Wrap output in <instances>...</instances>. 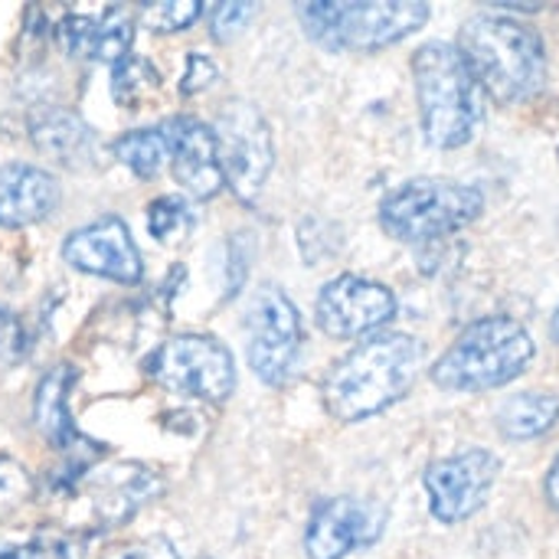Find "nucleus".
I'll use <instances>...</instances> for the list:
<instances>
[{
    "mask_svg": "<svg viewBox=\"0 0 559 559\" xmlns=\"http://www.w3.org/2000/svg\"><path fill=\"white\" fill-rule=\"evenodd\" d=\"M423 364V344L409 334H377L344 354L321 383L324 409L341 423H360L400 403Z\"/></svg>",
    "mask_w": 559,
    "mask_h": 559,
    "instance_id": "1",
    "label": "nucleus"
},
{
    "mask_svg": "<svg viewBox=\"0 0 559 559\" xmlns=\"http://www.w3.org/2000/svg\"><path fill=\"white\" fill-rule=\"evenodd\" d=\"M459 52L478 85L501 105H518L544 92L547 52L534 26L514 16L478 13L459 33Z\"/></svg>",
    "mask_w": 559,
    "mask_h": 559,
    "instance_id": "2",
    "label": "nucleus"
},
{
    "mask_svg": "<svg viewBox=\"0 0 559 559\" xmlns=\"http://www.w3.org/2000/svg\"><path fill=\"white\" fill-rule=\"evenodd\" d=\"M413 82L423 138L439 151L468 144L485 121V102L481 85L459 46L442 39L419 46L413 52Z\"/></svg>",
    "mask_w": 559,
    "mask_h": 559,
    "instance_id": "3",
    "label": "nucleus"
},
{
    "mask_svg": "<svg viewBox=\"0 0 559 559\" xmlns=\"http://www.w3.org/2000/svg\"><path fill=\"white\" fill-rule=\"evenodd\" d=\"M537 344L527 328L508 314L481 318L468 324L459 341L436 360L432 383L439 390H495L531 370Z\"/></svg>",
    "mask_w": 559,
    "mask_h": 559,
    "instance_id": "4",
    "label": "nucleus"
},
{
    "mask_svg": "<svg viewBox=\"0 0 559 559\" xmlns=\"http://www.w3.org/2000/svg\"><path fill=\"white\" fill-rule=\"evenodd\" d=\"M481 210V190L445 177H416L383 197L380 226L400 242H432L475 223Z\"/></svg>",
    "mask_w": 559,
    "mask_h": 559,
    "instance_id": "5",
    "label": "nucleus"
},
{
    "mask_svg": "<svg viewBox=\"0 0 559 559\" xmlns=\"http://www.w3.org/2000/svg\"><path fill=\"white\" fill-rule=\"evenodd\" d=\"M429 3H298L305 33L324 49H383L429 20Z\"/></svg>",
    "mask_w": 559,
    "mask_h": 559,
    "instance_id": "6",
    "label": "nucleus"
},
{
    "mask_svg": "<svg viewBox=\"0 0 559 559\" xmlns=\"http://www.w3.org/2000/svg\"><path fill=\"white\" fill-rule=\"evenodd\" d=\"M160 478L138 465V462H115V465H92L85 468L59 498H66L69 527L82 534H105L121 527L157 498Z\"/></svg>",
    "mask_w": 559,
    "mask_h": 559,
    "instance_id": "7",
    "label": "nucleus"
},
{
    "mask_svg": "<svg viewBox=\"0 0 559 559\" xmlns=\"http://www.w3.org/2000/svg\"><path fill=\"white\" fill-rule=\"evenodd\" d=\"M147 377L180 396L223 403L236 386L233 354L210 334H174L144 364Z\"/></svg>",
    "mask_w": 559,
    "mask_h": 559,
    "instance_id": "8",
    "label": "nucleus"
},
{
    "mask_svg": "<svg viewBox=\"0 0 559 559\" xmlns=\"http://www.w3.org/2000/svg\"><path fill=\"white\" fill-rule=\"evenodd\" d=\"M213 134H216L223 180L229 183L236 200L255 203L275 164L272 128L265 115L252 102L233 98L219 108Z\"/></svg>",
    "mask_w": 559,
    "mask_h": 559,
    "instance_id": "9",
    "label": "nucleus"
},
{
    "mask_svg": "<svg viewBox=\"0 0 559 559\" xmlns=\"http://www.w3.org/2000/svg\"><path fill=\"white\" fill-rule=\"evenodd\" d=\"M246 350L252 373L269 386H285L298 367L301 314L278 285H262L246 308Z\"/></svg>",
    "mask_w": 559,
    "mask_h": 559,
    "instance_id": "10",
    "label": "nucleus"
},
{
    "mask_svg": "<svg viewBox=\"0 0 559 559\" xmlns=\"http://www.w3.org/2000/svg\"><path fill=\"white\" fill-rule=\"evenodd\" d=\"M498 472L501 465L488 449H465L432 462L423 475L432 518L442 524H462L478 514L498 481Z\"/></svg>",
    "mask_w": 559,
    "mask_h": 559,
    "instance_id": "11",
    "label": "nucleus"
},
{
    "mask_svg": "<svg viewBox=\"0 0 559 559\" xmlns=\"http://www.w3.org/2000/svg\"><path fill=\"white\" fill-rule=\"evenodd\" d=\"M318 328L334 341L364 337L396 318V295L364 275H337L318 295Z\"/></svg>",
    "mask_w": 559,
    "mask_h": 559,
    "instance_id": "12",
    "label": "nucleus"
},
{
    "mask_svg": "<svg viewBox=\"0 0 559 559\" xmlns=\"http://www.w3.org/2000/svg\"><path fill=\"white\" fill-rule=\"evenodd\" d=\"M386 527V511L364 498H331L314 508L308 531H305V550L311 559H347L350 554L377 544Z\"/></svg>",
    "mask_w": 559,
    "mask_h": 559,
    "instance_id": "13",
    "label": "nucleus"
},
{
    "mask_svg": "<svg viewBox=\"0 0 559 559\" xmlns=\"http://www.w3.org/2000/svg\"><path fill=\"white\" fill-rule=\"evenodd\" d=\"M62 259L85 275H98V278L121 282V285H138L144 272L141 252L128 226L118 216H102L75 229L62 242Z\"/></svg>",
    "mask_w": 559,
    "mask_h": 559,
    "instance_id": "14",
    "label": "nucleus"
},
{
    "mask_svg": "<svg viewBox=\"0 0 559 559\" xmlns=\"http://www.w3.org/2000/svg\"><path fill=\"white\" fill-rule=\"evenodd\" d=\"M164 138L170 147L174 180L197 200H213L223 190V167L216 151V134L200 118L180 115L164 121Z\"/></svg>",
    "mask_w": 559,
    "mask_h": 559,
    "instance_id": "15",
    "label": "nucleus"
},
{
    "mask_svg": "<svg viewBox=\"0 0 559 559\" xmlns=\"http://www.w3.org/2000/svg\"><path fill=\"white\" fill-rule=\"evenodd\" d=\"M75 377H79V373H75V367H69V364L52 367V370L39 380V386H36L33 419H36V429L43 432V439H46L56 452L69 455V462H85V465H92V455H95L98 449L79 432L75 419L69 416V393H72V386H75Z\"/></svg>",
    "mask_w": 559,
    "mask_h": 559,
    "instance_id": "16",
    "label": "nucleus"
},
{
    "mask_svg": "<svg viewBox=\"0 0 559 559\" xmlns=\"http://www.w3.org/2000/svg\"><path fill=\"white\" fill-rule=\"evenodd\" d=\"M56 36L69 56H88L95 62H121L131 56V36L134 23L121 7L105 10L102 16L85 13H66L56 26Z\"/></svg>",
    "mask_w": 559,
    "mask_h": 559,
    "instance_id": "17",
    "label": "nucleus"
},
{
    "mask_svg": "<svg viewBox=\"0 0 559 559\" xmlns=\"http://www.w3.org/2000/svg\"><path fill=\"white\" fill-rule=\"evenodd\" d=\"M59 200L56 180L33 164L0 167V226L20 229L43 219Z\"/></svg>",
    "mask_w": 559,
    "mask_h": 559,
    "instance_id": "18",
    "label": "nucleus"
},
{
    "mask_svg": "<svg viewBox=\"0 0 559 559\" xmlns=\"http://www.w3.org/2000/svg\"><path fill=\"white\" fill-rule=\"evenodd\" d=\"M29 138L39 154H46L59 164H75L88 151L92 131L69 108H43L29 121Z\"/></svg>",
    "mask_w": 559,
    "mask_h": 559,
    "instance_id": "19",
    "label": "nucleus"
},
{
    "mask_svg": "<svg viewBox=\"0 0 559 559\" xmlns=\"http://www.w3.org/2000/svg\"><path fill=\"white\" fill-rule=\"evenodd\" d=\"M559 423V396L550 390L514 393L498 406V429L514 442L537 439Z\"/></svg>",
    "mask_w": 559,
    "mask_h": 559,
    "instance_id": "20",
    "label": "nucleus"
},
{
    "mask_svg": "<svg viewBox=\"0 0 559 559\" xmlns=\"http://www.w3.org/2000/svg\"><path fill=\"white\" fill-rule=\"evenodd\" d=\"M115 157L141 180H154L160 167L170 160V147L160 128H141L128 131L115 141Z\"/></svg>",
    "mask_w": 559,
    "mask_h": 559,
    "instance_id": "21",
    "label": "nucleus"
},
{
    "mask_svg": "<svg viewBox=\"0 0 559 559\" xmlns=\"http://www.w3.org/2000/svg\"><path fill=\"white\" fill-rule=\"evenodd\" d=\"M160 88V72L144 56H124L111 72V98L121 108H138Z\"/></svg>",
    "mask_w": 559,
    "mask_h": 559,
    "instance_id": "22",
    "label": "nucleus"
},
{
    "mask_svg": "<svg viewBox=\"0 0 559 559\" xmlns=\"http://www.w3.org/2000/svg\"><path fill=\"white\" fill-rule=\"evenodd\" d=\"M193 210L180 197H160L147 206V229L160 246H180L193 233Z\"/></svg>",
    "mask_w": 559,
    "mask_h": 559,
    "instance_id": "23",
    "label": "nucleus"
},
{
    "mask_svg": "<svg viewBox=\"0 0 559 559\" xmlns=\"http://www.w3.org/2000/svg\"><path fill=\"white\" fill-rule=\"evenodd\" d=\"M200 13H203L200 0H154V3H141V20L154 33L187 29Z\"/></svg>",
    "mask_w": 559,
    "mask_h": 559,
    "instance_id": "24",
    "label": "nucleus"
},
{
    "mask_svg": "<svg viewBox=\"0 0 559 559\" xmlns=\"http://www.w3.org/2000/svg\"><path fill=\"white\" fill-rule=\"evenodd\" d=\"M29 495H33V481L23 472V465L7 459V455H0V521L7 514H13Z\"/></svg>",
    "mask_w": 559,
    "mask_h": 559,
    "instance_id": "25",
    "label": "nucleus"
},
{
    "mask_svg": "<svg viewBox=\"0 0 559 559\" xmlns=\"http://www.w3.org/2000/svg\"><path fill=\"white\" fill-rule=\"evenodd\" d=\"M252 13H255V3H219V7H213V20H210L213 39L216 43H233L249 26Z\"/></svg>",
    "mask_w": 559,
    "mask_h": 559,
    "instance_id": "26",
    "label": "nucleus"
},
{
    "mask_svg": "<svg viewBox=\"0 0 559 559\" xmlns=\"http://www.w3.org/2000/svg\"><path fill=\"white\" fill-rule=\"evenodd\" d=\"M23 559H82V544L62 534H36L23 544Z\"/></svg>",
    "mask_w": 559,
    "mask_h": 559,
    "instance_id": "27",
    "label": "nucleus"
},
{
    "mask_svg": "<svg viewBox=\"0 0 559 559\" xmlns=\"http://www.w3.org/2000/svg\"><path fill=\"white\" fill-rule=\"evenodd\" d=\"M216 82V62L210 56L190 52L187 56V72L180 75V95H197Z\"/></svg>",
    "mask_w": 559,
    "mask_h": 559,
    "instance_id": "28",
    "label": "nucleus"
},
{
    "mask_svg": "<svg viewBox=\"0 0 559 559\" xmlns=\"http://www.w3.org/2000/svg\"><path fill=\"white\" fill-rule=\"evenodd\" d=\"M105 559H180V554L174 550L167 537H151V540H138L128 547H115Z\"/></svg>",
    "mask_w": 559,
    "mask_h": 559,
    "instance_id": "29",
    "label": "nucleus"
},
{
    "mask_svg": "<svg viewBox=\"0 0 559 559\" xmlns=\"http://www.w3.org/2000/svg\"><path fill=\"white\" fill-rule=\"evenodd\" d=\"M26 347V334L23 324L16 321V314H10L7 308H0V360L13 364Z\"/></svg>",
    "mask_w": 559,
    "mask_h": 559,
    "instance_id": "30",
    "label": "nucleus"
},
{
    "mask_svg": "<svg viewBox=\"0 0 559 559\" xmlns=\"http://www.w3.org/2000/svg\"><path fill=\"white\" fill-rule=\"evenodd\" d=\"M547 501L559 511V455L557 462H554V468H550V475H547Z\"/></svg>",
    "mask_w": 559,
    "mask_h": 559,
    "instance_id": "31",
    "label": "nucleus"
},
{
    "mask_svg": "<svg viewBox=\"0 0 559 559\" xmlns=\"http://www.w3.org/2000/svg\"><path fill=\"white\" fill-rule=\"evenodd\" d=\"M0 559H23V544L0 540Z\"/></svg>",
    "mask_w": 559,
    "mask_h": 559,
    "instance_id": "32",
    "label": "nucleus"
},
{
    "mask_svg": "<svg viewBox=\"0 0 559 559\" xmlns=\"http://www.w3.org/2000/svg\"><path fill=\"white\" fill-rule=\"evenodd\" d=\"M550 334H554V341L559 344V308L554 311V321H550Z\"/></svg>",
    "mask_w": 559,
    "mask_h": 559,
    "instance_id": "33",
    "label": "nucleus"
}]
</instances>
